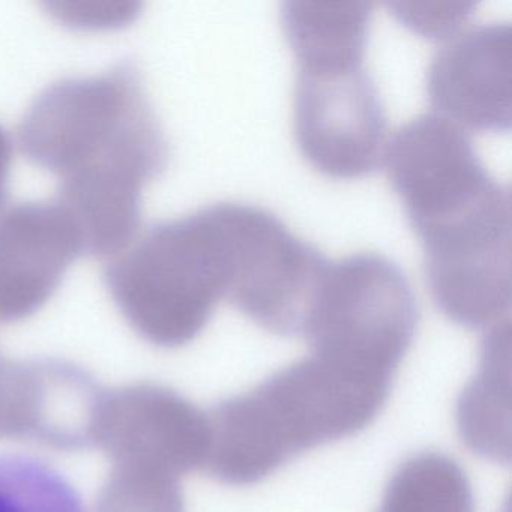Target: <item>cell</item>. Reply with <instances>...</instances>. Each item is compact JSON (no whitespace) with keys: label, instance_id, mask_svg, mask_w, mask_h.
<instances>
[{"label":"cell","instance_id":"6da1fadb","mask_svg":"<svg viewBox=\"0 0 512 512\" xmlns=\"http://www.w3.org/2000/svg\"><path fill=\"white\" fill-rule=\"evenodd\" d=\"M19 142L58 176V203L85 253L115 257L137 238L143 190L166 169L169 146L136 65L53 83L26 112Z\"/></svg>","mask_w":512,"mask_h":512},{"label":"cell","instance_id":"4fadbf2b","mask_svg":"<svg viewBox=\"0 0 512 512\" xmlns=\"http://www.w3.org/2000/svg\"><path fill=\"white\" fill-rule=\"evenodd\" d=\"M0 512H86L74 485L46 461L0 455Z\"/></svg>","mask_w":512,"mask_h":512},{"label":"cell","instance_id":"52a82bcc","mask_svg":"<svg viewBox=\"0 0 512 512\" xmlns=\"http://www.w3.org/2000/svg\"><path fill=\"white\" fill-rule=\"evenodd\" d=\"M364 59L298 62L296 140L308 163L329 178H362L383 161L385 109Z\"/></svg>","mask_w":512,"mask_h":512},{"label":"cell","instance_id":"277c9868","mask_svg":"<svg viewBox=\"0 0 512 512\" xmlns=\"http://www.w3.org/2000/svg\"><path fill=\"white\" fill-rule=\"evenodd\" d=\"M211 209L226 259V298L266 331L304 335L329 260L265 209L241 203Z\"/></svg>","mask_w":512,"mask_h":512},{"label":"cell","instance_id":"8992f818","mask_svg":"<svg viewBox=\"0 0 512 512\" xmlns=\"http://www.w3.org/2000/svg\"><path fill=\"white\" fill-rule=\"evenodd\" d=\"M389 181L421 241L511 202L491 178L463 128L439 115L403 125L386 143Z\"/></svg>","mask_w":512,"mask_h":512},{"label":"cell","instance_id":"9a60e30c","mask_svg":"<svg viewBox=\"0 0 512 512\" xmlns=\"http://www.w3.org/2000/svg\"><path fill=\"white\" fill-rule=\"evenodd\" d=\"M52 16L77 29H112L130 25L139 14L140 5L125 2H82L50 4Z\"/></svg>","mask_w":512,"mask_h":512},{"label":"cell","instance_id":"8fae6325","mask_svg":"<svg viewBox=\"0 0 512 512\" xmlns=\"http://www.w3.org/2000/svg\"><path fill=\"white\" fill-rule=\"evenodd\" d=\"M371 8L367 2H286L281 20L296 61L365 55Z\"/></svg>","mask_w":512,"mask_h":512},{"label":"cell","instance_id":"9c48e42d","mask_svg":"<svg viewBox=\"0 0 512 512\" xmlns=\"http://www.w3.org/2000/svg\"><path fill=\"white\" fill-rule=\"evenodd\" d=\"M82 253V235L58 202L20 203L0 215V319L46 304Z\"/></svg>","mask_w":512,"mask_h":512},{"label":"cell","instance_id":"5b68a950","mask_svg":"<svg viewBox=\"0 0 512 512\" xmlns=\"http://www.w3.org/2000/svg\"><path fill=\"white\" fill-rule=\"evenodd\" d=\"M418 307L404 272L379 254L329 262L304 337L313 352L394 373L415 337Z\"/></svg>","mask_w":512,"mask_h":512},{"label":"cell","instance_id":"5bb4252c","mask_svg":"<svg viewBox=\"0 0 512 512\" xmlns=\"http://www.w3.org/2000/svg\"><path fill=\"white\" fill-rule=\"evenodd\" d=\"M395 17L413 32L427 38H449L467 17L475 4H394Z\"/></svg>","mask_w":512,"mask_h":512},{"label":"cell","instance_id":"7c38bea8","mask_svg":"<svg viewBox=\"0 0 512 512\" xmlns=\"http://www.w3.org/2000/svg\"><path fill=\"white\" fill-rule=\"evenodd\" d=\"M377 512H473L472 487L457 461L424 452L398 467Z\"/></svg>","mask_w":512,"mask_h":512},{"label":"cell","instance_id":"ba28073f","mask_svg":"<svg viewBox=\"0 0 512 512\" xmlns=\"http://www.w3.org/2000/svg\"><path fill=\"white\" fill-rule=\"evenodd\" d=\"M511 64L509 25L479 26L452 37L428 68L431 107L460 128L509 130Z\"/></svg>","mask_w":512,"mask_h":512},{"label":"cell","instance_id":"2e32d148","mask_svg":"<svg viewBox=\"0 0 512 512\" xmlns=\"http://www.w3.org/2000/svg\"><path fill=\"white\" fill-rule=\"evenodd\" d=\"M11 161H13V146L4 128L0 127V206L4 205L7 197Z\"/></svg>","mask_w":512,"mask_h":512},{"label":"cell","instance_id":"7a4b0ae2","mask_svg":"<svg viewBox=\"0 0 512 512\" xmlns=\"http://www.w3.org/2000/svg\"><path fill=\"white\" fill-rule=\"evenodd\" d=\"M394 374L313 352L215 407L209 470L230 485L268 478L298 455L358 434L388 400Z\"/></svg>","mask_w":512,"mask_h":512},{"label":"cell","instance_id":"30bf717a","mask_svg":"<svg viewBox=\"0 0 512 512\" xmlns=\"http://www.w3.org/2000/svg\"><path fill=\"white\" fill-rule=\"evenodd\" d=\"M458 430L470 449L496 461L509 458V322L494 326L481 365L458 403Z\"/></svg>","mask_w":512,"mask_h":512},{"label":"cell","instance_id":"3957f363","mask_svg":"<svg viewBox=\"0 0 512 512\" xmlns=\"http://www.w3.org/2000/svg\"><path fill=\"white\" fill-rule=\"evenodd\" d=\"M104 280L146 337L167 346L193 340L227 293L226 259L211 206L155 224L113 257Z\"/></svg>","mask_w":512,"mask_h":512}]
</instances>
